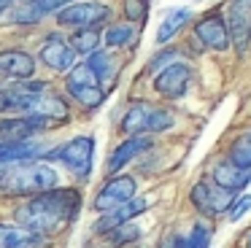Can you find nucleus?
I'll return each mask as SVG.
<instances>
[{
	"mask_svg": "<svg viewBox=\"0 0 251 248\" xmlns=\"http://www.w3.org/2000/svg\"><path fill=\"white\" fill-rule=\"evenodd\" d=\"M81 210V192L78 189H54V192L38 194L14 210L19 226L30 229L38 237H49L73 224Z\"/></svg>",
	"mask_w": 251,
	"mask_h": 248,
	"instance_id": "nucleus-1",
	"label": "nucleus"
},
{
	"mask_svg": "<svg viewBox=\"0 0 251 248\" xmlns=\"http://www.w3.org/2000/svg\"><path fill=\"white\" fill-rule=\"evenodd\" d=\"M0 113L41 116L51 122H65L71 116L68 102L60 95L49 92L46 81H19L17 86L0 89Z\"/></svg>",
	"mask_w": 251,
	"mask_h": 248,
	"instance_id": "nucleus-2",
	"label": "nucleus"
},
{
	"mask_svg": "<svg viewBox=\"0 0 251 248\" xmlns=\"http://www.w3.org/2000/svg\"><path fill=\"white\" fill-rule=\"evenodd\" d=\"M57 183H60V175L49 162L33 159L0 170V192L14 194V197H38V194L60 189Z\"/></svg>",
	"mask_w": 251,
	"mask_h": 248,
	"instance_id": "nucleus-3",
	"label": "nucleus"
},
{
	"mask_svg": "<svg viewBox=\"0 0 251 248\" xmlns=\"http://www.w3.org/2000/svg\"><path fill=\"white\" fill-rule=\"evenodd\" d=\"M173 113L162 105H151L146 100H138L127 108L125 119H122V132L130 138H146L151 132H165L173 127Z\"/></svg>",
	"mask_w": 251,
	"mask_h": 248,
	"instance_id": "nucleus-4",
	"label": "nucleus"
},
{
	"mask_svg": "<svg viewBox=\"0 0 251 248\" xmlns=\"http://www.w3.org/2000/svg\"><path fill=\"white\" fill-rule=\"evenodd\" d=\"M46 156H49V159H57L76 178H89L92 175V159H95V138L78 135V138L57 146V149L51 151V154H46Z\"/></svg>",
	"mask_w": 251,
	"mask_h": 248,
	"instance_id": "nucleus-5",
	"label": "nucleus"
},
{
	"mask_svg": "<svg viewBox=\"0 0 251 248\" xmlns=\"http://www.w3.org/2000/svg\"><path fill=\"white\" fill-rule=\"evenodd\" d=\"M65 86H68V95H71L78 105H84V108H98L100 102L105 100V92H108L103 86V81L92 73V68H89L87 62L76 65V68L68 73Z\"/></svg>",
	"mask_w": 251,
	"mask_h": 248,
	"instance_id": "nucleus-6",
	"label": "nucleus"
},
{
	"mask_svg": "<svg viewBox=\"0 0 251 248\" xmlns=\"http://www.w3.org/2000/svg\"><path fill=\"white\" fill-rule=\"evenodd\" d=\"M192 205H195L197 210H200L202 216H222V213H229L235 205L232 192H227V189H222L216 181H200L192 186Z\"/></svg>",
	"mask_w": 251,
	"mask_h": 248,
	"instance_id": "nucleus-7",
	"label": "nucleus"
},
{
	"mask_svg": "<svg viewBox=\"0 0 251 248\" xmlns=\"http://www.w3.org/2000/svg\"><path fill=\"white\" fill-rule=\"evenodd\" d=\"M108 5L105 3H73V5H68L65 11H60L57 14V22H60L62 27H71L73 32L76 30H89V27H100L105 19H108Z\"/></svg>",
	"mask_w": 251,
	"mask_h": 248,
	"instance_id": "nucleus-8",
	"label": "nucleus"
},
{
	"mask_svg": "<svg viewBox=\"0 0 251 248\" xmlns=\"http://www.w3.org/2000/svg\"><path fill=\"white\" fill-rule=\"evenodd\" d=\"M135 192H138V183L132 175H114L105 181V186L98 192L95 197V210L100 213H108V210H116L122 205L132 202L135 199Z\"/></svg>",
	"mask_w": 251,
	"mask_h": 248,
	"instance_id": "nucleus-9",
	"label": "nucleus"
},
{
	"mask_svg": "<svg viewBox=\"0 0 251 248\" xmlns=\"http://www.w3.org/2000/svg\"><path fill=\"white\" fill-rule=\"evenodd\" d=\"M189 81H192V65L176 59V62H170L165 70L157 73V78H154V92L168 97V100H178V97L186 95Z\"/></svg>",
	"mask_w": 251,
	"mask_h": 248,
	"instance_id": "nucleus-10",
	"label": "nucleus"
},
{
	"mask_svg": "<svg viewBox=\"0 0 251 248\" xmlns=\"http://www.w3.org/2000/svg\"><path fill=\"white\" fill-rule=\"evenodd\" d=\"M41 59L46 62V68L65 73V70L76 68V65H73L76 62V49H73L71 41H65L60 32H51V35H46L44 43H41Z\"/></svg>",
	"mask_w": 251,
	"mask_h": 248,
	"instance_id": "nucleus-11",
	"label": "nucleus"
},
{
	"mask_svg": "<svg viewBox=\"0 0 251 248\" xmlns=\"http://www.w3.org/2000/svg\"><path fill=\"white\" fill-rule=\"evenodd\" d=\"M195 32L208 49H213V51H227V49L232 46V32H229V25L222 14L202 16L195 25Z\"/></svg>",
	"mask_w": 251,
	"mask_h": 248,
	"instance_id": "nucleus-12",
	"label": "nucleus"
},
{
	"mask_svg": "<svg viewBox=\"0 0 251 248\" xmlns=\"http://www.w3.org/2000/svg\"><path fill=\"white\" fill-rule=\"evenodd\" d=\"M35 73V59L27 51L19 49H6L0 51V78H11V81H27Z\"/></svg>",
	"mask_w": 251,
	"mask_h": 248,
	"instance_id": "nucleus-13",
	"label": "nucleus"
},
{
	"mask_svg": "<svg viewBox=\"0 0 251 248\" xmlns=\"http://www.w3.org/2000/svg\"><path fill=\"white\" fill-rule=\"evenodd\" d=\"M57 122L41 116H17L0 122V140H30L33 132H41L46 127H54Z\"/></svg>",
	"mask_w": 251,
	"mask_h": 248,
	"instance_id": "nucleus-14",
	"label": "nucleus"
},
{
	"mask_svg": "<svg viewBox=\"0 0 251 248\" xmlns=\"http://www.w3.org/2000/svg\"><path fill=\"white\" fill-rule=\"evenodd\" d=\"M227 25L232 32V43L238 49H246L251 38V0H232L229 3Z\"/></svg>",
	"mask_w": 251,
	"mask_h": 248,
	"instance_id": "nucleus-15",
	"label": "nucleus"
},
{
	"mask_svg": "<svg viewBox=\"0 0 251 248\" xmlns=\"http://www.w3.org/2000/svg\"><path fill=\"white\" fill-rule=\"evenodd\" d=\"M146 208H149V199H146V197H138V199H132V202L122 205V208L103 213V219L95 224V229L103 232V235H108V232H114V229H119V226L130 224L132 219H138V216H141Z\"/></svg>",
	"mask_w": 251,
	"mask_h": 248,
	"instance_id": "nucleus-16",
	"label": "nucleus"
},
{
	"mask_svg": "<svg viewBox=\"0 0 251 248\" xmlns=\"http://www.w3.org/2000/svg\"><path fill=\"white\" fill-rule=\"evenodd\" d=\"M151 146V140L149 138H127L125 143H119L114 149V154L108 156V162H105V173H108L111 178L119 175V170L127 165V162H132L138 154H143V151Z\"/></svg>",
	"mask_w": 251,
	"mask_h": 248,
	"instance_id": "nucleus-17",
	"label": "nucleus"
},
{
	"mask_svg": "<svg viewBox=\"0 0 251 248\" xmlns=\"http://www.w3.org/2000/svg\"><path fill=\"white\" fill-rule=\"evenodd\" d=\"M78 3V0H30V3H25L19 11H14L11 19L17 22V25H30V22L41 19L44 14H60V11H65L68 5Z\"/></svg>",
	"mask_w": 251,
	"mask_h": 248,
	"instance_id": "nucleus-18",
	"label": "nucleus"
},
{
	"mask_svg": "<svg viewBox=\"0 0 251 248\" xmlns=\"http://www.w3.org/2000/svg\"><path fill=\"white\" fill-rule=\"evenodd\" d=\"M38 151L41 149L30 140H0V170L19 162H33L35 156H41Z\"/></svg>",
	"mask_w": 251,
	"mask_h": 248,
	"instance_id": "nucleus-19",
	"label": "nucleus"
},
{
	"mask_svg": "<svg viewBox=\"0 0 251 248\" xmlns=\"http://www.w3.org/2000/svg\"><path fill=\"white\" fill-rule=\"evenodd\" d=\"M211 175H213V181L222 189H227V192H240V189H246L251 183V170H243V167L232 165V162L216 165Z\"/></svg>",
	"mask_w": 251,
	"mask_h": 248,
	"instance_id": "nucleus-20",
	"label": "nucleus"
},
{
	"mask_svg": "<svg viewBox=\"0 0 251 248\" xmlns=\"http://www.w3.org/2000/svg\"><path fill=\"white\" fill-rule=\"evenodd\" d=\"M38 235L19 224H0V248H35Z\"/></svg>",
	"mask_w": 251,
	"mask_h": 248,
	"instance_id": "nucleus-21",
	"label": "nucleus"
},
{
	"mask_svg": "<svg viewBox=\"0 0 251 248\" xmlns=\"http://www.w3.org/2000/svg\"><path fill=\"white\" fill-rule=\"evenodd\" d=\"M189 19H192V8H173L168 16H165L162 25H159V30H157V43H168L170 38H173Z\"/></svg>",
	"mask_w": 251,
	"mask_h": 248,
	"instance_id": "nucleus-22",
	"label": "nucleus"
},
{
	"mask_svg": "<svg viewBox=\"0 0 251 248\" xmlns=\"http://www.w3.org/2000/svg\"><path fill=\"white\" fill-rule=\"evenodd\" d=\"M211 246V226L197 221L189 229V235L173 237V248H208Z\"/></svg>",
	"mask_w": 251,
	"mask_h": 248,
	"instance_id": "nucleus-23",
	"label": "nucleus"
},
{
	"mask_svg": "<svg viewBox=\"0 0 251 248\" xmlns=\"http://www.w3.org/2000/svg\"><path fill=\"white\" fill-rule=\"evenodd\" d=\"M87 65L92 68V73L103 81V86H108L111 81L116 78V65H114V59H111V54L103 51V49H100V51H95L92 57L87 59Z\"/></svg>",
	"mask_w": 251,
	"mask_h": 248,
	"instance_id": "nucleus-24",
	"label": "nucleus"
},
{
	"mask_svg": "<svg viewBox=\"0 0 251 248\" xmlns=\"http://www.w3.org/2000/svg\"><path fill=\"white\" fill-rule=\"evenodd\" d=\"M71 46L76 49V54H89L92 57L95 51H100V30L98 27H89V30H76L71 38Z\"/></svg>",
	"mask_w": 251,
	"mask_h": 248,
	"instance_id": "nucleus-25",
	"label": "nucleus"
},
{
	"mask_svg": "<svg viewBox=\"0 0 251 248\" xmlns=\"http://www.w3.org/2000/svg\"><path fill=\"white\" fill-rule=\"evenodd\" d=\"M229 162L243 170H251V132H243L229 146Z\"/></svg>",
	"mask_w": 251,
	"mask_h": 248,
	"instance_id": "nucleus-26",
	"label": "nucleus"
},
{
	"mask_svg": "<svg viewBox=\"0 0 251 248\" xmlns=\"http://www.w3.org/2000/svg\"><path fill=\"white\" fill-rule=\"evenodd\" d=\"M132 38V27L130 25H114L105 30V46L108 49H119L127 46V41Z\"/></svg>",
	"mask_w": 251,
	"mask_h": 248,
	"instance_id": "nucleus-27",
	"label": "nucleus"
},
{
	"mask_svg": "<svg viewBox=\"0 0 251 248\" xmlns=\"http://www.w3.org/2000/svg\"><path fill=\"white\" fill-rule=\"evenodd\" d=\"M105 237H108V243H114V246H125V243L138 240V237H141V229L132 226V224H125V226H119V229L108 232Z\"/></svg>",
	"mask_w": 251,
	"mask_h": 248,
	"instance_id": "nucleus-28",
	"label": "nucleus"
},
{
	"mask_svg": "<svg viewBox=\"0 0 251 248\" xmlns=\"http://www.w3.org/2000/svg\"><path fill=\"white\" fill-rule=\"evenodd\" d=\"M149 11V0H125V14L130 22H143Z\"/></svg>",
	"mask_w": 251,
	"mask_h": 248,
	"instance_id": "nucleus-29",
	"label": "nucleus"
},
{
	"mask_svg": "<svg viewBox=\"0 0 251 248\" xmlns=\"http://www.w3.org/2000/svg\"><path fill=\"white\" fill-rule=\"evenodd\" d=\"M249 210H251V194L238 197V199H235V205H232V210H229V221H240Z\"/></svg>",
	"mask_w": 251,
	"mask_h": 248,
	"instance_id": "nucleus-30",
	"label": "nucleus"
},
{
	"mask_svg": "<svg viewBox=\"0 0 251 248\" xmlns=\"http://www.w3.org/2000/svg\"><path fill=\"white\" fill-rule=\"evenodd\" d=\"M243 248H251V232H249V235H243Z\"/></svg>",
	"mask_w": 251,
	"mask_h": 248,
	"instance_id": "nucleus-31",
	"label": "nucleus"
},
{
	"mask_svg": "<svg viewBox=\"0 0 251 248\" xmlns=\"http://www.w3.org/2000/svg\"><path fill=\"white\" fill-rule=\"evenodd\" d=\"M6 5H8V3H6V0H0V11H3V8H6Z\"/></svg>",
	"mask_w": 251,
	"mask_h": 248,
	"instance_id": "nucleus-32",
	"label": "nucleus"
},
{
	"mask_svg": "<svg viewBox=\"0 0 251 248\" xmlns=\"http://www.w3.org/2000/svg\"><path fill=\"white\" fill-rule=\"evenodd\" d=\"M6 3H11V0H6Z\"/></svg>",
	"mask_w": 251,
	"mask_h": 248,
	"instance_id": "nucleus-33",
	"label": "nucleus"
}]
</instances>
